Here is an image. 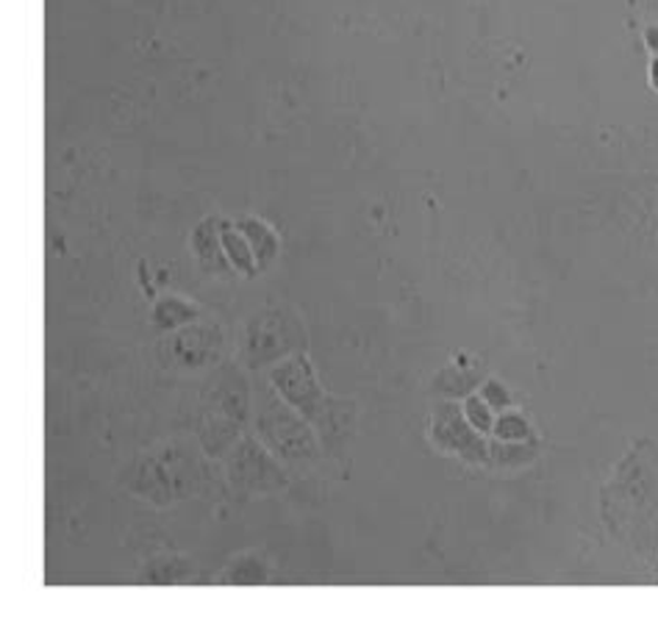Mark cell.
Returning a JSON list of instances; mask_svg holds the SVG:
<instances>
[{"mask_svg": "<svg viewBox=\"0 0 658 630\" xmlns=\"http://www.w3.org/2000/svg\"><path fill=\"white\" fill-rule=\"evenodd\" d=\"M222 250H226V259L231 264V270L242 272V276H256L259 264H256V256L250 242L245 239V233L239 231V226L222 220Z\"/></svg>", "mask_w": 658, "mask_h": 630, "instance_id": "obj_14", "label": "cell"}, {"mask_svg": "<svg viewBox=\"0 0 658 630\" xmlns=\"http://www.w3.org/2000/svg\"><path fill=\"white\" fill-rule=\"evenodd\" d=\"M237 226L250 242V248H253L259 270H267L281 256V239H278V233L265 220H259V217H242Z\"/></svg>", "mask_w": 658, "mask_h": 630, "instance_id": "obj_10", "label": "cell"}, {"mask_svg": "<svg viewBox=\"0 0 658 630\" xmlns=\"http://www.w3.org/2000/svg\"><path fill=\"white\" fill-rule=\"evenodd\" d=\"M195 576V567L189 564L183 556H156L148 564L139 570V583H156V587H167V583H187Z\"/></svg>", "mask_w": 658, "mask_h": 630, "instance_id": "obj_12", "label": "cell"}, {"mask_svg": "<svg viewBox=\"0 0 658 630\" xmlns=\"http://www.w3.org/2000/svg\"><path fill=\"white\" fill-rule=\"evenodd\" d=\"M200 400H203L206 414L226 417V420L239 422L242 428L248 426L253 398H250L248 381L233 364L217 367L215 376L200 389Z\"/></svg>", "mask_w": 658, "mask_h": 630, "instance_id": "obj_6", "label": "cell"}, {"mask_svg": "<svg viewBox=\"0 0 658 630\" xmlns=\"http://www.w3.org/2000/svg\"><path fill=\"white\" fill-rule=\"evenodd\" d=\"M645 44L654 50V56H658V26H650L648 31H645Z\"/></svg>", "mask_w": 658, "mask_h": 630, "instance_id": "obj_18", "label": "cell"}, {"mask_svg": "<svg viewBox=\"0 0 658 630\" xmlns=\"http://www.w3.org/2000/svg\"><path fill=\"white\" fill-rule=\"evenodd\" d=\"M270 387L292 406L298 414H303L311 422L322 442L331 444L348 422V406L339 403L337 398L326 394L315 376V367L303 353L289 356L278 361L270 370Z\"/></svg>", "mask_w": 658, "mask_h": 630, "instance_id": "obj_2", "label": "cell"}, {"mask_svg": "<svg viewBox=\"0 0 658 630\" xmlns=\"http://www.w3.org/2000/svg\"><path fill=\"white\" fill-rule=\"evenodd\" d=\"M226 478L233 492L253 498V494H272L287 489L289 478L281 461L259 442V437H242L222 459Z\"/></svg>", "mask_w": 658, "mask_h": 630, "instance_id": "obj_4", "label": "cell"}, {"mask_svg": "<svg viewBox=\"0 0 658 630\" xmlns=\"http://www.w3.org/2000/svg\"><path fill=\"white\" fill-rule=\"evenodd\" d=\"M433 442L442 450L459 453L461 459L472 461V464L489 461V444L481 439V431H476L467 422L465 411H459L450 403L439 406L433 411Z\"/></svg>", "mask_w": 658, "mask_h": 630, "instance_id": "obj_7", "label": "cell"}, {"mask_svg": "<svg viewBox=\"0 0 658 630\" xmlns=\"http://www.w3.org/2000/svg\"><path fill=\"white\" fill-rule=\"evenodd\" d=\"M211 470L203 456L181 439L159 442L122 464L120 487L156 509L187 500L209 489Z\"/></svg>", "mask_w": 658, "mask_h": 630, "instance_id": "obj_1", "label": "cell"}, {"mask_svg": "<svg viewBox=\"0 0 658 630\" xmlns=\"http://www.w3.org/2000/svg\"><path fill=\"white\" fill-rule=\"evenodd\" d=\"M267 581H270V564L259 553H242L217 578V583L222 587H259Z\"/></svg>", "mask_w": 658, "mask_h": 630, "instance_id": "obj_11", "label": "cell"}, {"mask_svg": "<svg viewBox=\"0 0 658 630\" xmlns=\"http://www.w3.org/2000/svg\"><path fill=\"white\" fill-rule=\"evenodd\" d=\"M192 253L206 272H215V276L228 272L231 264L222 250V220L206 217L203 222H198V228L192 231Z\"/></svg>", "mask_w": 658, "mask_h": 630, "instance_id": "obj_9", "label": "cell"}, {"mask_svg": "<svg viewBox=\"0 0 658 630\" xmlns=\"http://www.w3.org/2000/svg\"><path fill=\"white\" fill-rule=\"evenodd\" d=\"M495 437L504 439V442H526V437L531 431H528V422L522 420L520 414H506L500 417L498 422H495Z\"/></svg>", "mask_w": 658, "mask_h": 630, "instance_id": "obj_15", "label": "cell"}, {"mask_svg": "<svg viewBox=\"0 0 658 630\" xmlns=\"http://www.w3.org/2000/svg\"><path fill=\"white\" fill-rule=\"evenodd\" d=\"M650 87L658 92V56H654V61H650Z\"/></svg>", "mask_w": 658, "mask_h": 630, "instance_id": "obj_19", "label": "cell"}, {"mask_svg": "<svg viewBox=\"0 0 658 630\" xmlns=\"http://www.w3.org/2000/svg\"><path fill=\"white\" fill-rule=\"evenodd\" d=\"M253 433L281 464L303 470L320 461V442L311 422L298 414L276 389L259 392L253 406Z\"/></svg>", "mask_w": 658, "mask_h": 630, "instance_id": "obj_3", "label": "cell"}, {"mask_svg": "<svg viewBox=\"0 0 658 630\" xmlns=\"http://www.w3.org/2000/svg\"><path fill=\"white\" fill-rule=\"evenodd\" d=\"M195 320H198V306L189 303V300L178 298V294H164V298L156 300L153 326L159 331H178V328L189 326Z\"/></svg>", "mask_w": 658, "mask_h": 630, "instance_id": "obj_13", "label": "cell"}, {"mask_svg": "<svg viewBox=\"0 0 658 630\" xmlns=\"http://www.w3.org/2000/svg\"><path fill=\"white\" fill-rule=\"evenodd\" d=\"M222 350V333L220 328L203 322V326H183L167 339V353H170L172 364L183 367V370H200L220 359Z\"/></svg>", "mask_w": 658, "mask_h": 630, "instance_id": "obj_8", "label": "cell"}, {"mask_svg": "<svg viewBox=\"0 0 658 630\" xmlns=\"http://www.w3.org/2000/svg\"><path fill=\"white\" fill-rule=\"evenodd\" d=\"M303 322L287 309H272L253 317L248 333H245V361H248V367L278 364L289 356L303 353Z\"/></svg>", "mask_w": 658, "mask_h": 630, "instance_id": "obj_5", "label": "cell"}, {"mask_svg": "<svg viewBox=\"0 0 658 630\" xmlns=\"http://www.w3.org/2000/svg\"><path fill=\"white\" fill-rule=\"evenodd\" d=\"M465 417H467V422H470V426L476 428V431H481V433L492 431V428H495L492 414H489V403H487V400H481V398L467 400Z\"/></svg>", "mask_w": 658, "mask_h": 630, "instance_id": "obj_16", "label": "cell"}, {"mask_svg": "<svg viewBox=\"0 0 658 630\" xmlns=\"http://www.w3.org/2000/svg\"><path fill=\"white\" fill-rule=\"evenodd\" d=\"M483 400L489 403V409H504V406H509V392L498 381H489L483 387Z\"/></svg>", "mask_w": 658, "mask_h": 630, "instance_id": "obj_17", "label": "cell"}]
</instances>
